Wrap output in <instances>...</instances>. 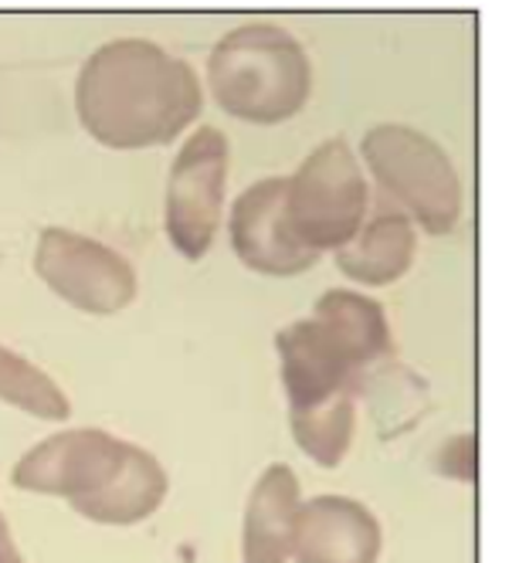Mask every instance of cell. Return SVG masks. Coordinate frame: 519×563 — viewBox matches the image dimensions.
<instances>
[{"instance_id": "obj_10", "label": "cell", "mask_w": 519, "mask_h": 563, "mask_svg": "<svg viewBox=\"0 0 519 563\" xmlns=\"http://www.w3.org/2000/svg\"><path fill=\"white\" fill-rule=\"evenodd\" d=\"M384 533L377 516L346 496H316L299 506L296 563H377Z\"/></svg>"}, {"instance_id": "obj_9", "label": "cell", "mask_w": 519, "mask_h": 563, "mask_svg": "<svg viewBox=\"0 0 519 563\" xmlns=\"http://www.w3.org/2000/svg\"><path fill=\"white\" fill-rule=\"evenodd\" d=\"M231 249L245 268L272 278L309 272L319 255L302 249L286 221V177H265L231 208Z\"/></svg>"}, {"instance_id": "obj_12", "label": "cell", "mask_w": 519, "mask_h": 563, "mask_svg": "<svg viewBox=\"0 0 519 563\" xmlns=\"http://www.w3.org/2000/svg\"><path fill=\"white\" fill-rule=\"evenodd\" d=\"M299 478L289 465H268L245 506L242 563H286L292 556L299 519Z\"/></svg>"}, {"instance_id": "obj_1", "label": "cell", "mask_w": 519, "mask_h": 563, "mask_svg": "<svg viewBox=\"0 0 519 563\" xmlns=\"http://www.w3.org/2000/svg\"><path fill=\"white\" fill-rule=\"evenodd\" d=\"M201 106L194 68L143 37L96 48L75 78L78 123L109 150L167 146L201 115Z\"/></svg>"}, {"instance_id": "obj_11", "label": "cell", "mask_w": 519, "mask_h": 563, "mask_svg": "<svg viewBox=\"0 0 519 563\" xmlns=\"http://www.w3.org/2000/svg\"><path fill=\"white\" fill-rule=\"evenodd\" d=\"M418 255V231L405 211H397L384 197L374 211H367L361 231L343 249H336V268L361 282V286H390L405 278Z\"/></svg>"}, {"instance_id": "obj_5", "label": "cell", "mask_w": 519, "mask_h": 563, "mask_svg": "<svg viewBox=\"0 0 519 563\" xmlns=\"http://www.w3.org/2000/svg\"><path fill=\"white\" fill-rule=\"evenodd\" d=\"M371 190L346 140L319 143L286 177V221L302 249L336 252L361 231Z\"/></svg>"}, {"instance_id": "obj_3", "label": "cell", "mask_w": 519, "mask_h": 563, "mask_svg": "<svg viewBox=\"0 0 519 563\" xmlns=\"http://www.w3.org/2000/svg\"><path fill=\"white\" fill-rule=\"evenodd\" d=\"M208 82L228 115L255 126H278L309 102L312 65L286 27L258 21L228 31L214 45Z\"/></svg>"}, {"instance_id": "obj_15", "label": "cell", "mask_w": 519, "mask_h": 563, "mask_svg": "<svg viewBox=\"0 0 519 563\" xmlns=\"http://www.w3.org/2000/svg\"><path fill=\"white\" fill-rule=\"evenodd\" d=\"M0 563H24V556H21L14 537H11V527H8L4 512H0Z\"/></svg>"}, {"instance_id": "obj_2", "label": "cell", "mask_w": 519, "mask_h": 563, "mask_svg": "<svg viewBox=\"0 0 519 563\" xmlns=\"http://www.w3.org/2000/svg\"><path fill=\"white\" fill-rule=\"evenodd\" d=\"M275 350L283 360L289 418H296L356 397L364 367L390 356L394 336L377 299L330 289L319 296L309 319L275 333Z\"/></svg>"}, {"instance_id": "obj_6", "label": "cell", "mask_w": 519, "mask_h": 563, "mask_svg": "<svg viewBox=\"0 0 519 563\" xmlns=\"http://www.w3.org/2000/svg\"><path fill=\"white\" fill-rule=\"evenodd\" d=\"M228 140L214 126L194 130L180 146L164 200V228L170 245L190 258L201 262L221 228L224 211V184H228Z\"/></svg>"}, {"instance_id": "obj_14", "label": "cell", "mask_w": 519, "mask_h": 563, "mask_svg": "<svg viewBox=\"0 0 519 563\" xmlns=\"http://www.w3.org/2000/svg\"><path fill=\"white\" fill-rule=\"evenodd\" d=\"M0 400L42 421H65L71 415L68 394L31 360L0 346Z\"/></svg>"}, {"instance_id": "obj_8", "label": "cell", "mask_w": 519, "mask_h": 563, "mask_svg": "<svg viewBox=\"0 0 519 563\" xmlns=\"http://www.w3.org/2000/svg\"><path fill=\"white\" fill-rule=\"evenodd\" d=\"M130 441H119L102 428L58 431L14 465L11 482L21 493L62 496L68 503L89 499L106 489L126 462Z\"/></svg>"}, {"instance_id": "obj_7", "label": "cell", "mask_w": 519, "mask_h": 563, "mask_svg": "<svg viewBox=\"0 0 519 563\" xmlns=\"http://www.w3.org/2000/svg\"><path fill=\"white\" fill-rule=\"evenodd\" d=\"M34 272L68 306L89 316H115L136 299V272L115 249L68 228H45Z\"/></svg>"}, {"instance_id": "obj_4", "label": "cell", "mask_w": 519, "mask_h": 563, "mask_svg": "<svg viewBox=\"0 0 519 563\" xmlns=\"http://www.w3.org/2000/svg\"><path fill=\"white\" fill-rule=\"evenodd\" d=\"M364 159L384 197L428 234H449L462 214V180L449 153L411 126H374L364 136Z\"/></svg>"}, {"instance_id": "obj_13", "label": "cell", "mask_w": 519, "mask_h": 563, "mask_svg": "<svg viewBox=\"0 0 519 563\" xmlns=\"http://www.w3.org/2000/svg\"><path fill=\"white\" fill-rule=\"evenodd\" d=\"M167 493H170L167 468L146 449L130 445L123 468L115 472L109 486L89 499L71 503V509L92 522H102V527H133V522H143L164 506Z\"/></svg>"}]
</instances>
